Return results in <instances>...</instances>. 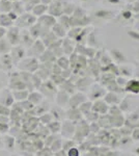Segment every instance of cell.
<instances>
[{"label":"cell","mask_w":139,"mask_h":156,"mask_svg":"<svg viewBox=\"0 0 139 156\" xmlns=\"http://www.w3.org/2000/svg\"><path fill=\"white\" fill-rule=\"evenodd\" d=\"M0 62H1L2 65V68H3L4 70H11L12 67V56L11 54H2L1 56H0Z\"/></svg>","instance_id":"cell-4"},{"label":"cell","mask_w":139,"mask_h":156,"mask_svg":"<svg viewBox=\"0 0 139 156\" xmlns=\"http://www.w3.org/2000/svg\"><path fill=\"white\" fill-rule=\"evenodd\" d=\"M0 123L9 125V123H11V119H9V117H6V115H0Z\"/></svg>","instance_id":"cell-11"},{"label":"cell","mask_w":139,"mask_h":156,"mask_svg":"<svg viewBox=\"0 0 139 156\" xmlns=\"http://www.w3.org/2000/svg\"><path fill=\"white\" fill-rule=\"evenodd\" d=\"M7 41L9 42L11 45H15L17 46L20 42V34H19V29L17 27H12L9 29V31L7 32Z\"/></svg>","instance_id":"cell-1"},{"label":"cell","mask_w":139,"mask_h":156,"mask_svg":"<svg viewBox=\"0 0 139 156\" xmlns=\"http://www.w3.org/2000/svg\"><path fill=\"white\" fill-rule=\"evenodd\" d=\"M6 94H5V98H4V101L2 102V105H4V106L6 107H12V105L15 103V99L14 97H12V94L11 92H9V90H6Z\"/></svg>","instance_id":"cell-7"},{"label":"cell","mask_w":139,"mask_h":156,"mask_svg":"<svg viewBox=\"0 0 139 156\" xmlns=\"http://www.w3.org/2000/svg\"><path fill=\"white\" fill-rule=\"evenodd\" d=\"M4 32H5V30H4V28H0V37L3 36Z\"/></svg>","instance_id":"cell-13"},{"label":"cell","mask_w":139,"mask_h":156,"mask_svg":"<svg viewBox=\"0 0 139 156\" xmlns=\"http://www.w3.org/2000/svg\"><path fill=\"white\" fill-rule=\"evenodd\" d=\"M3 68H2V65H1V62H0V70H2Z\"/></svg>","instance_id":"cell-16"},{"label":"cell","mask_w":139,"mask_h":156,"mask_svg":"<svg viewBox=\"0 0 139 156\" xmlns=\"http://www.w3.org/2000/svg\"><path fill=\"white\" fill-rule=\"evenodd\" d=\"M12 97H14L15 101L22 102V101L27 100L29 93L27 92V90H12Z\"/></svg>","instance_id":"cell-5"},{"label":"cell","mask_w":139,"mask_h":156,"mask_svg":"<svg viewBox=\"0 0 139 156\" xmlns=\"http://www.w3.org/2000/svg\"><path fill=\"white\" fill-rule=\"evenodd\" d=\"M9 115H11V108L0 104V115H6V117H9Z\"/></svg>","instance_id":"cell-9"},{"label":"cell","mask_w":139,"mask_h":156,"mask_svg":"<svg viewBox=\"0 0 139 156\" xmlns=\"http://www.w3.org/2000/svg\"><path fill=\"white\" fill-rule=\"evenodd\" d=\"M9 124L0 123V134H3V133L9 132Z\"/></svg>","instance_id":"cell-10"},{"label":"cell","mask_w":139,"mask_h":156,"mask_svg":"<svg viewBox=\"0 0 139 156\" xmlns=\"http://www.w3.org/2000/svg\"><path fill=\"white\" fill-rule=\"evenodd\" d=\"M25 55V51L22 47L20 46H16L15 48H12V64H16L17 62H20V59H22Z\"/></svg>","instance_id":"cell-2"},{"label":"cell","mask_w":139,"mask_h":156,"mask_svg":"<svg viewBox=\"0 0 139 156\" xmlns=\"http://www.w3.org/2000/svg\"><path fill=\"white\" fill-rule=\"evenodd\" d=\"M70 156H78V152H77V150H75V149H72L70 151Z\"/></svg>","instance_id":"cell-12"},{"label":"cell","mask_w":139,"mask_h":156,"mask_svg":"<svg viewBox=\"0 0 139 156\" xmlns=\"http://www.w3.org/2000/svg\"><path fill=\"white\" fill-rule=\"evenodd\" d=\"M2 87H3V85H2V82H1V81H0V90H1V89H2Z\"/></svg>","instance_id":"cell-15"},{"label":"cell","mask_w":139,"mask_h":156,"mask_svg":"<svg viewBox=\"0 0 139 156\" xmlns=\"http://www.w3.org/2000/svg\"><path fill=\"white\" fill-rule=\"evenodd\" d=\"M11 50V44L7 40L0 39V53L7 54Z\"/></svg>","instance_id":"cell-6"},{"label":"cell","mask_w":139,"mask_h":156,"mask_svg":"<svg viewBox=\"0 0 139 156\" xmlns=\"http://www.w3.org/2000/svg\"><path fill=\"white\" fill-rule=\"evenodd\" d=\"M20 103H21L22 108H23L24 110H26V112H29V110H31L32 108H33V104H32L29 100H25V101H22Z\"/></svg>","instance_id":"cell-8"},{"label":"cell","mask_w":139,"mask_h":156,"mask_svg":"<svg viewBox=\"0 0 139 156\" xmlns=\"http://www.w3.org/2000/svg\"><path fill=\"white\" fill-rule=\"evenodd\" d=\"M1 145H3V142H2V138H1V136H0V146Z\"/></svg>","instance_id":"cell-14"},{"label":"cell","mask_w":139,"mask_h":156,"mask_svg":"<svg viewBox=\"0 0 139 156\" xmlns=\"http://www.w3.org/2000/svg\"><path fill=\"white\" fill-rule=\"evenodd\" d=\"M2 142H3L4 148H5L7 151H9V152L15 151V148H16V138L14 136H12V135H6V136H4V138L2 140Z\"/></svg>","instance_id":"cell-3"}]
</instances>
